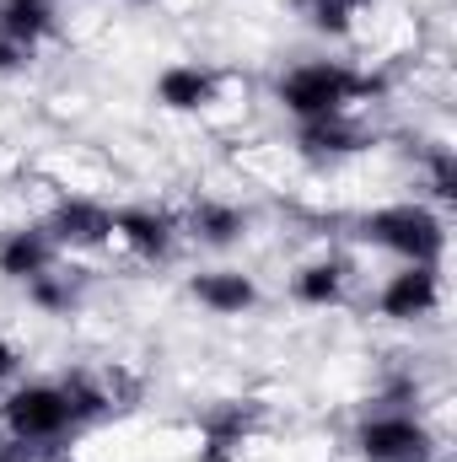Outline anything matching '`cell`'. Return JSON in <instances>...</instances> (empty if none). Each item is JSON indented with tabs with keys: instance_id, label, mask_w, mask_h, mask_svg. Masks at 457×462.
Wrapping results in <instances>:
<instances>
[{
	"instance_id": "11",
	"label": "cell",
	"mask_w": 457,
	"mask_h": 462,
	"mask_svg": "<svg viewBox=\"0 0 457 462\" xmlns=\"http://www.w3.org/2000/svg\"><path fill=\"white\" fill-rule=\"evenodd\" d=\"M189 296L205 307V312H216V318H242V312H253L264 296H258V280L253 274H242V269H200L194 280H189Z\"/></svg>"
},
{
	"instance_id": "20",
	"label": "cell",
	"mask_w": 457,
	"mask_h": 462,
	"mask_svg": "<svg viewBox=\"0 0 457 462\" xmlns=\"http://www.w3.org/2000/svg\"><path fill=\"white\" fill-rule=\"evenodd\" d=\"M33 65V49H22L5 27H0V76H16V70H27Z\"/></svg>"
},
{
	"instance_id": "1",
	"label": "cell",
	"mask_w": 457,
	"mask_h": 462,
	"mask_svg": "<svg viewBox=\"0 0 457 462\" xmlns=\"http://www.w3.org/2000/svg\"><path fill=\"white\" fill-rule=\"evenodd\" d=\"M377 92H382V81L366 76V70H355V65H344V60H302V65H291L275 81V103L296 118V124L340 118L355 103L377 97Z\"/></svg>"
},
{
	"instance_id": "14",
	"label": "cell",
	"mask_w": 457,
	"mask_h": 462,
	"mask_svg": "<svg viewBox=\"0 0 457 462\" xmlns=\"http://www.w3.org/2000/svg\"><path fill=\"white\" fill-rule=\"evenodd\" d=\"M344 291H350V263L344 258H312V263H302L296 269V280H291V301L296 307H312V312H329V307H340Z\"/></svg>"
},
{
	"instance_id": "5",
	"label": "cell",
	"mask_w": 457,
	"mask_h": 462,
	"mask_svg": "<svg viewBox=\"0 0 457 462\" xmlns=\"http://www.w3.org/2000/svg\"><path fill=\"white\" fill-rule=\"evenodd\" d=\"M264 425L258 398H221L200 414V462H237Z\"/></svg>"
},
{
	"instance_id": "9",
	"label": "cell",
	"mask_w": 457,
	"mask_h": 462,
	"mask_svg": "<svg viewBox=\"0 0 457 462\" xmlns=\"http://www.w3.org/2000/svg\"><path fill=\"white\" fill-rule=\"evenodd\" d=\"M156 103L167 114H205L216 97H221V70L200 65V60H173L156 70Z\"/></svg>"
},
{
	"instance_id": "3",
	"label": "cell",
	"mask_w": 457,
	"mask_h": 462,
	"mask_svg": "<svg viewBox=\"0 0 457 462\" xmlns=\"http://www.w3.org/2000/svg\"><path fill=\"white\" fill-rule=\"evenodd\" d=\"M350 447H355L360 462H436V436H431V425H425L415 409H404V403L371 409V414L355 425Z\"/></svg>"
},
{
	"instance_id": "19",
	"label": "cell",
	"mask_w": 457,
	"mask_h": 462,
	"mask_svg": "<svg viewBox=\"0 0 457 462\" xmlns=\"http://www.w3.org/2000/svg\"><path fill=\"white\" fill-rule=\"evenodd\" d=\"M425 183H431L436 205H452L457 199V156L447 145H431V156H425Z\"/></svg>"
},
{
	"instance_id": "16",
	"label": "cell",
	"mask_w": 457,
	"mask_h": 462,
	"mask_svg": "<svg viewBox=\"0 0 457 462\" xmlns=\"http://www.w3.org/2000/svg\"><path fill=\"white\" fill-rule=\"evenodd\" d=\"M0 27L22 49L38 54V43H49L60 32V11H54V0H0Z\"/></svg>"
},
{
	"instance_id": "22",
	"label": "cell",
	"mask_w": 457,
	"mask_h": 462,
	"mask_svg": "<svg viewBox=\"0 0 457 462\" xmlns=\"http://www.w3.org/2000/svg\"><path fill=\"white\" fill-rule=\"evenodd\" d=\"M38 452H43V447H27V441H11V436L0 441V462H38Z\"/></svg>"
},
{
	"instance_id": "4",
	"label": "cell",
	"mask_w": 457,
	"mask_h": 462,
	"mask_svg": "<svg viewBox=\"0 0 457 462\" xmlns=\"http://www.w3.org/2000/svg\"><path fill=\"white\" fill-rule=\"evenodd\" d=\"M0 425L11 441H27V447H54L65 436H76L60 382H16L0 398Z\"/></svg>"
},
{
	"instance_id": "8",
	"label": "cell",
	"mask_w": 457,
	"mask_h": 462,
	"mask_svg": "<svg viewBox=\"0 0 457 462\" xmlns=\"http://www.w3.org/2000/svg\"><path fill=\"white\" fill-rule=\"evenodd\" d=\"M114 236L140 258V263H167L178 253V236L183 221L173 210H156V205H118L114 210Z\"/></svg>"
},
{
	"instance_id": "23",
	"label": "cell",
	"mask_w": 457,
	"mask_h": 462,
	"mask_svg": "<svg viewBox=\"0 0 457 462\" xmlns=\"http://www.w3.org/2000/svg\"><path fill=\"white\" fill-rule=\"evenodd\" d=\"M135 5H140V0H135Z\"/></svg>"
},
{
	"instance_id": "15",
	"label": "cell",
	"mask_w": 457,
	"mask_h": 462,
	"mask_svg": "<svg viewBox=\"0 0 457 462\" xmlns=\"http://www.w3.org/2000/svg\"><path fill=\"white\" fill-rule=\"evenodd\" d=\"M60 393H65V403H70V425H76V430L108 420L118 409L114 382H103L98 371H65V376H60Z\"/></svg>"
},
{
	"instance_id": "21",
	"label": "cell",
	"mask_w": 457,
	"mask_h": 462,
	"mask_svg": "<svg viewBox=\"0 0 457 462\" xmlns=\"http://www.w3.org/2000/svg\"><path fill=\"white\" fill-rule=\"evenodd\" d=\"M16 371H22V349L0 334V382H16Z\"/></svg>"
},
{
	"instance_id": "2",
	"label": "cell",
	"mask_w": 457,
	"mask_h": 462,
	"mask_svg": "<svg viewBox=\"0 0 457 462\" xmlns=\"http://www.w3.org/2000/svg\"><path fill=\"white\" fill-rule=\"evenodd\" d=\"M360 242L393 253L398 263H442L447 258V216L425 199H398L360 216Z\"/></svg>"
},
{
	"instance_id": "6",
	"label": "cell",
	"mask_w": 457,
	"mask_h": 462,
	"mask_svg": "<svg viewBox=\"0 0 457 462\" xmlns=\"http://www.w3.org/2000/svg\"><path fill=\"white\" fill-rule=\"evenodd\" d=\"M38 226L54 236L60 253H92V247L114 242V205L87 199V194H65V199H54V210Z\"/></svg>"
},
{
	"instance_id": "7",
	"label": "cell",
	"mask_w": 457,
	"mask_h": 462,
	"mask_svg": "<svg viewBox=\"0 0 457 462\" xmlns=\"http://www.w3.org/2000/svg\"><path fill=\"white\" fill-rule=\"evenodd\" d=\"M436 307H442V263H398L377 291V312L387 323H420Z\"/></svg>"
},
{
	"instance_id": "13",
	"label": "cell",
	"mask_w": 457,
	"mask_h": 462,
	"mask_svg": "<svg viewBox=\"0 0 457 462\" xmlns=\"http://www.w3.org/2000/svg\"><path fill=\"white\" fill-rule=\"evenodd\" d=\"M371 140H366V129L355 124L350 114L340 118H312V124H296V151L307 156V162H344V156H355V151H366Z\"/></svg>"
},
{
	"instance_id": "10",
	"label": "cell",
	"mask_w": 457,
	"mask_h": 462,
	"mask_svg": "<svg viewBox=\"0 0 457 462\" xmlns=\"http://www.w3.org/2000/svg\"><path fill=\"white\" fill-rule=\"evenodd\" d=\"M60 263V247H54V236L38 226H11L0 231V280H11V285H27V280H38L43 269H54Z\"/></svg>"
},
{
	"instance_id": "17",
	"label": "cell",
	"mask_w": 457,
	"mask_h": 462,
	"mask_svg": "<svg viewBox=\"0 0 457 462\" xmlns=\"http://www.w3.org/2000/svg\"><path fill=\"white\" fill-rule=\"evenodd\" d=\"M81 274L76 269H43L38 280H27V301L43 312V318H70L81 307Z\"/></svg>"
},
{
	"instance_id": "12",
	"label": "cell",
	"mask_w": 457,
	"mask_h": 462,
	"mask_svg": "<svg viewBox=\"0 0 457 462\" xmlns=\"http://www.w3.org/2000/svg\"><path fill=\"white\" fill-rule=\"evenodd\" d=\"M183 231H189L200 247H216V253H227V247H237V242L247 236V210H242V205H231V199L205 194V199H194V205H189Z\"/></svg>"
},
{
	"instance_id": "18",
	"label": "cell",
	"mask_w": 457,
	"mask_h": 462,
	"mask_svg": "<svg viewBox=\"0 0 457 462\" xmlns=\"http://www.w3.org/2000/svg\"><path fill=\"white\" fill-rule=\"evenodd\" d=\"M296 11H302V22L318 38H350L355 16L366 11V0H296Z\"/></svg>"
}]
</instances>
